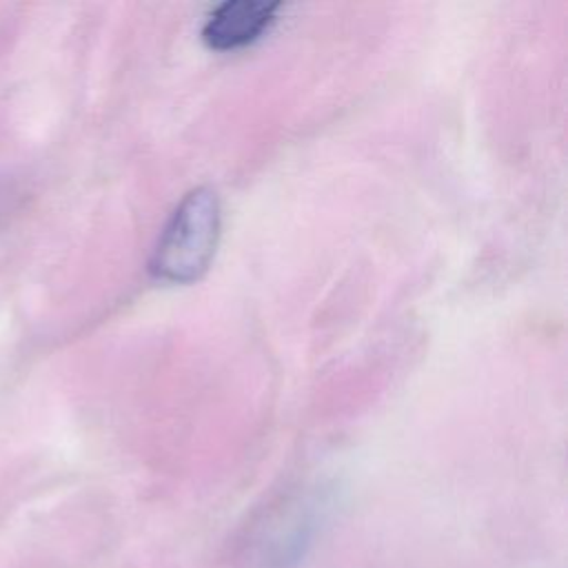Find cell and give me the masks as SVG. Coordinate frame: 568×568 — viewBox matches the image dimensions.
<instances>
[{"label": "cell", "mask_w": 568, "mask_h": 568, "mask_svg": "<svg viewBox=\"0 0 568 568\" xmlns=\"http://www.w3.org/2000/svg\"><path fill=\"white\" fill-rule=\"evenodd\" d=\"M220 200L197 186L175 206L151 255V273L171 284H189L204 275L220 240Z\"/></svg>", "instance_id": "1"}, {"label": "cell", "mask_w": 568, "mask_h": 568, "mask_svg": "<svg viewBox=\"0 0 568 568\" xmlns=\"http://www.w3.org/2000/svg\"><path fill=\"white\" fill-rule=\"evenodd\" d=\"M280 2L226 0L217 4L202 27V40L217 51H229L257 40L275 20Z\"/></svg>", "instance_id": "2"}]
</instances>
